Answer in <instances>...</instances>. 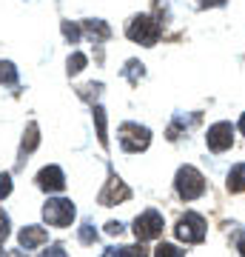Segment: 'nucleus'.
Returning a JSON list of instances; mask_svg holds the SVG:
<instances>
[{
  "label": "nucleus",
  "instance_id": "obj_1",
  "mask_svg": "<svg viewBox=\"0 0 245 257\" xmlns=\"http://www.w3.org/2000/svg\"><path fill=\"white\" fill-rule=\"evenodd\" d=\"M174 186H177V194H180L182 200H197V197L205 194V177L194 166H182L180 172H177Z\"/></svg>",
  "mask_w": 245,
  "mask_h": 257
},
{
  "label": "nucleus",
  "instance_id": "obj_2",
  "mask_svg": "<svg viewBox=\"0 0 245 257\" xmlns=\"http://www.w3.org/2000/svg\"><path fill=\"white\" fill-rule=\"evenodd\" d=\"M205 217L202 214H197V211H185L180 220H177V226H174V234L180 240H185V243H202L205 240Z\"/></svg>",
  "mask_w": 245,
  "mask_h": 257
},
{
  "label": "nucleus",
  "instance_id": "obj_3",
  "mask_svg": "<svg viewBox=\"0 0 245 257\" xmlns=\"http://www.w3.org/2000/svg\"><path fill=\"white\" fill-rule=\"evenodd\" d=\"M74 203L66 200V197H57V200H49L43 206V217L49 226H57V229H66V226H72L74 220Z\"/></svg>",
  "mask_w": 245,
  "mask_h": 257
},
{
  "label": "nucleus",
  "instance_id": "obj_4",
  "mask_svg": "<svg viewBox=\"0 0 245 257\" xmlns=\"http://www.w3.org/2000/svg\"><path fill=\"white\" fill-rule=\"evenodd\" d=\"M120 143H123V149L126 152H143V149H148V143H151V132L145 126H140V123H123L120 126Z\"/></svg>",
  "mask_w": 245,
  "mask_h": 257
},
{
  "label": "nucleus",
  "instance_id": "obj_5",
  "mask_svg": "<svg viewBox=\"0 0 245 257\" xmlns=\"http://www.w3.org/2000/svg\"><path fill=\"white\" fill-rule=\"evenodd\" d=\"M163 226L165 223H163V214H160V211L145 209L134 220V234H137V240H154V237L163 234Z\"/></svg>",
  "mask_w": 245,
  "mask_h": 257
},
{
  "label": "nucleus",
  "instance_id": "obj_6",
  "mask_svg": "<svg viewBox=\"0 0 245 257\" xmlns=\"http://www.w3.org/2000/svg\"><path fill=\"white\" fill-rule=\"evenodd\" d=\"M128 37L137 40V43H143V46H154L157 37H160V23L151 18H134L128 23Z\"/></svg>",
  "mask_w": 245,
  "mask_h": 257
},
{
  "label": "nucleus",
  "instance_id": "obj_7",
  "mask_svg": "<svg viewBox=\"0 0 245 257\" xmlns=\"http://www.w3.org/2000/svg\"><path fill=\"white\" fill-rule=\"evenodd\" d=\"M205 143H208L211 152H225V149H231V143H234V126L231 123H214V126L208 128V135H205Z\"/></svg>",
  "mask_w": 245,
  "mask_h": 257
},
{
  "label": "nucleus",
  "instance_id": "obj_8",
  "mask_svg": "<svg viewBox=\"0 0 245 257\" xmlns=\"http://www.w3.org/2000/svg\"><path fill=\"white\" fill-rule=\"evenodd\" d=\"M128 197H131V189H128L120 177H114V175L109 177L106 189L100 192V203H103V206H117V203H126Z\"/></svg>",
  "mask_w": 245,
  "mask_h": 257
},
{
  "label": "nucleus",
  "instance_id": "obj_9",
  "mask_svg": "<svg viewBox=\"0 0 245 257\" xmlns=\"http://www.w3.org/2000/svg\"><path fill=\"white\" fill-rule=\"evenodd\" d=\"M37 186H40L43 192H63L66 177H63V172H60V166H46V169H40Z\"/></svg>",
  "mask_w": 245,
  "mask_h": 257
},
{
  "label": "nucleus",
  "instance_id": "obj_10",
  "mask_svg": "<svg viewBox=\"0 0 245 257\" xmlns=\"http://www.w3.org/2000/svg\"><path fill=\"white\" fill-rule=\"evenodd\" d=\"M46 240H49V231L43 226H26L20 231V246L23 248H37V246H43Z\"/></svg>",
  "mask_w": 245,
  "mask_h": 257
},
{
  "label": "nucleus",
  "instance_id": "obj_11",
  "mask_svg": "<svg viewBox=\"0 0 245 257\" xmlns=\"http://www.w3.org/2000/svg\"><path fill=\"white\" fill-rule=\"evenodd\" d=\"M228 192H245V163H236L231 166L228 172Z\"/></svg>",
  "mask_w": 245,
  "mask_h": 257
},
{
  "label": "nucleus",
  "instance_id": "obj_12",
  "mask_svg": "<svg viewBox=\"0 0 245 257\" xmlns=\"http://www.w3.org/2000/svg\"><path fill=\"white\" fill-rule=\"evenodd\" d=\"M37 143H40V135H37V126L35 123H29V128H26V135H23V143H20V155L26 157V155H32L37 149Z\"/></svg>",
  "mask_w": 245,
  "mask_h": 257
},
{
  "label": "nucleus",
  "instance_id": "obj_13",
  "mask_svg": "<svg viewBox=\"0 0 245 257\" xmlns=\"http://www.w3.org/2000/svg\"><path fill=\"white\" fill-rule=\"evenodd\" d=\"M94 123H97V138H100V146L109 149V135H106V111H103V106H94Z\"/></svg>",
  "mask_w": 245,
  "mask_h": 257
},
{
  "label": "nucleus",
  "instance_id": "obj_14",
  "mask_svg": "<svg viewBox=\"0 0 245 257\" xmlns=\"http://www.w3.org/2000/svg\"><path fill=\"white\" fill-rule=\"evenodd\" d=\"M83 29H86V32H89V35L100 37V40H106V37L111 35V29L106 26V23H103V20H86V23H83Z\"/></svg>",
  "mask_w": 245,
  "mask_h": 257
},
{
  "label": "nucleus",
  "instance_id": "obj_15",
  "mask_svg": "<svg viewBox=\"0 0 245 257\" xmlns=\"http://www.w3.org/2000/svg\"><path fill=\"white\" fill-rule=\"evenodd\" d=\"M0 83H6V86H15L18 83V69L9 60H0Z\"/></svg>",
  "mask_w": 245,
  "mask_h": 257
},
{
  "label": "nucleus",
  "instance_id": "obj_16",
  "mask_svg": "<svg viewBox=\"0 0 245 257\" xmlns=\"http://www.w3.org/2000/svg\"><path fill=\"white\" fill-rule=\"evenodd\" d=\"M154 257H185V251H182L180 246H174V243H160Z\"/></svg>",
  "mask_w": 245,
  "mask_h": 257
},
{
  "label": "nucleus",
  "instance_id": "obj_17",
  "mask_svg": "<svg viewBox=\"0 0 245 257\" xmlns=\"http://www.w3.org/2000/svg\"><path fill=\"white\" fill-rule=\"evenodd\" d=\"M86 63H89V57L83 55V52H74L72 57H69V74H77L86 69Z\"/></svg>",
  "mask_w": 245,
  "mask_h": 257
},
{
  "label": "nucleus",
  "instance_id": "obj_18",
  "mask_svg": "<svg viewBox=\"0 0 245 257\" xmlns=\"http://www.w3.org/2000/svg\"><path fill=\"white\" fill-rule=\"evenodd\" d=\"M126 77L131 83H137L140 77H143V63H137V60H128V66H126Z\"/></svg>",
  "mask_w": 245,
  "mask_h": 257
},
{
  "label": "nucleus",
  "instance_id": "obj_19",
  "mask_svg": "<svg viewBox=\"0 0 245 257\" xmlns=\"http://www.w3.org/2000/svg\"><path fill=\"white\" fill-rule=\"evenodd\" d=\"M80 240H83V243H94V240H97V231H94L91 223H83V226H80Z\"/></svg>",
  "mask_w": 245,
  "mask_h": 257
},
{
  "label": "nucleus",
  "instance_id": "obj_20",
  "mask_svg": "<svg viewBox=\"0 0 245 257\" xmlns=\"http://www.w3.org/2000/svg\"><path fill=\"white\" fill-rule=\"evenodd\" d=\"M117 257H148V251H145L143 246H126Z\"/></svg>",
  "mask_w": 245,
  "mask_h": 257
},
{
  "label": "nucleus",
  "instance_id": "obj_21",
  "mask_svg": "<svg viewBox=\"0 0 245 257\" xmlns=\"http://www.w3.org/2000/svg\"><path fill=\"white\" fill-rule=\"evenodd\" d=\"M6 237H9V214L0 211V246H3V240Z\"/></svg>",
  "mask_w": 245,
  "mask_h": 257
},
{
  "label": "nucleus",
  "instance_id": "obj_22",
  "mask_svg": "<svg viewBox=\"0 0 245 257\" xmlns=\"http://www.w3.org/2000/svg\"><path fill=\"white\" fill-rule=\"evenodd\" d=\"M63 35L69 37L72 43H77V40H80V29L74 26V23H63Z\"/></svg>",
  "mask_w": 245,
  "mask_h": 257
},
{
  "label": "nucleus",
  "instance_id": "obj_23",
  "mask_svg": "<svg viewBox=\"0 0 245 257\" xmlns=\"http://www.w3.org/2000/svg\"><path fill=\"white\" fill-rule=\"evenodd\" d=\"M9 194H12V177L0 175V197H9Z\"/></svg>",
  "mask_w": 245,
  "mask_h": 257
},
{
  "label": "nucleus",
  "instance_id": "obj_24",
  "mask_svg": "<svg viewBox=\"0 0 245 257\" xmlns=\"http://www.w3.org/2000/svg\"><path fill=\"white\" fill-rule=\"evenodd\" d=\"M43 257H69V254H66L63 246H52V248H46L43 251Z\"/></svg>",
  "mask_w": 245,
  "mask_h": 257
},
{
  "label": "nucleus",
  "instance_id": "obj_25",
  "mask_svg": "<svg viewBox=\"0 0 245 257\" xmlns=\"http://www.w3.org/2000/svg\"><path fill=\"white\" fill-rule=\"evenodd\" d=\"M106 231H109V234H120V231H123V226H120L117 220H111V223H106Z\"/></svg>",
  "mask_w": 245,
  "mask_h": 257
},
{
  "label": "nucleus",
  "instance_id": "obj_26",
  "mask_svg": "<svg viewBox=\"0 0 245 257\" xmlns=\"http://www.w3.org/2000/svg\"><path fill=\"white\" fill-rule=\"evenodd\" d=\"M225 0H202V6H222Z\"/></svg>",
  "mask_w": 245,
  "mask_h": 257
},
{
  "label": "nucleus",
  "instance_id": "obj_27",
  "mask_svg": "<svg viewBox=\"0 0 245 257\" xmlns=\"http://www.w3.org/2000/svg\"><path fill=\"white\" fill-rule=\"evenodd\" d=\"M239 257H245V240H239Z\"/></svg>",
  "mask_w": 245,
  "mask_h": 257
},
{
  "label": "nucleus",
  "instance_id": "obj_28",
  "mask_svg": "<svg viewBox=\"0 0 245 257\" xmlns=\"http://www.w3.org/2000/svg\"><path fill=\"white\" fill-rule=\"evenodd\" d=\"M239 132H242V135H245V114H242V117H239Z\"/></svg>",
  "mask_w": 245,
  "mask_h": 257
},
{
  "label": "nucleus",
  "instance_id": "obj_29",
  "mask_svg": "<svg viewBox=\"0 0 245 257\" xmlns=\"http://www.w3.org/2000/svg\"><path fill=\"white\" fill-rule=\"evenodd\" d=\"M15 257H23V254H15Z\"/></svg>",
  "mask_w": 245,
  "mask_h": 257
}]
</instances>
